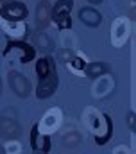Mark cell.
<instances>
[{"mask_svg":"<svg viewBox=\"0 0 136 154\" xmlns=\"http://www.w3.org/2000/svg\"><path fill=\"white\" fill-rule=\"evenodd\" d=\"M27 14H29L27 5L18 0H13L0 7V18L5 22H23L27 18Z\"/></svg>","mask_w":136,"mask_h":154,"instance_id":"6da1fadb","label":"cell"},{"mask_svg":"<svg viewBox=\"0 0 136 154\" xmlns=\"http://www.w3.org/2000/svg\"><path fill=\"white\" fill-rule=\"evenodd\" d=\"M57 86H59V77H57V72L54 70V72H50L47 77H43V79H39V81H38V88H36V99L43 100V99H48V97H52V95L56 93Z\"/></svg>","mask_w":136,"mask_h":154,"instance_id":"7a4b0ae2","label":"cell"},{"mask_svg":"<svg viewBox=\"0 0 136 154\" xmlns=\"http://www.w3.org/2000/svg\"><path fill=\"white\" fill-rule=\"evenodd\" d=\"M13 52H18V54H20V63H23V65L29 63V61H32L34 57H36L34 47H31L29 43H25V41H22V39H13V41H9L7 47H5V50H4V56L13 54Z\"/></svg>","mask_w":136,"mask_h":154,"instance_id":"3957f363","label":"cell"},{"mask_svg":"<svg viewBox=\"0 0 136 154\" xmlns=\"http://www.w3.org/2000/svg\"><path fill=\"white\" fill-rule=\"evenodd\" d=\"M9 86L22 99L29 97V93H31V82H29V79L25 75H22L20 72H9Z\"/></svg>","mask_w":136,"mask_h":154,"instance_id":"277c9868","label":"cell"},{"mask_svg":"<svg viewBox=\"0 0 136 154\" xmlns=\"http://www.w3.org/2000/svg\"><path fill=\"white\" fill-rule=\"evenodd\" d=\"M31 147L32 151H39L43 154L50 151V136L39 133V124H34L31 129Z\"/></svg>","mask_w":136,"mask_h":154,"instance_id":"5b68a950","label":"cell"},{"mask_svg":"<svg viewBox=\"0 0 136 154\" xmlns=\"http://www.w3.org/2000/svg\"><path fill=\"white\" fill-rule=\"evenodd\" d=\"M79 20L88 27H99L102 23V14L93 7H82L79 11Z\"/></svg>","mask_w":136,"mask_h":154,"instance_id":"8992f818","label":"cell"},{"mask_svg":"<svg viewBox=\"0 0 136 154\" xmlns=\"http://www.w3.org/2000/svg\"><path fill=\"white\" fill-rule=\"evenodd\" d=\"M73 9V0H57L52 5V13H50V20H57L63 16H70V11Z\"/></svg>","mask_w":136,"mask_h":154,"instance_id":"52a82bcc","label":"cell"},{"mask_svg":"<svg viewBox=\"0 0 136 154\" xmlns=\"http://www.w3.org/2000/svg\"><path fill=\"white\" fill-rule=\"evenodd\" d=\"M50 13H52V5L47 0H41L38 4V9H36V22L39 27H45L50 22Z\"/></svg>","mask_w":136,"mask_h":154,"instance_id":"ba28073f","label":"cell"},{"mask_svg":"<svg viewBox=\"0 0 136 154\" xmlns=\"http://www.w3.org/2000/svg\"><path fill=\"white\" fill-rule=\"evenodd\" d=\"M102 124H104V127H102L100 131L95 134V142L99 143V145H104L109 138H111V134H113V122H111V118H109V115H102Z\"/></svg>","mask_w":136,"mask_h":154,"instance_id":"9c48e42d","label":"cell"},{"mask_svg":"<svg viewBox=\"0 0 136 154\" xmlns=\"http://www.w3.org/2000/svg\"><path fill=\"white\" fill-rule=\"evenodd\" d=\"M109 72V66L102 61H93V63H88L84 66V74L90 77V79H97V77H102L104 74Z\"/></svg>","mask_w":136,"mask_h":154,"instance_id":"30bf717a","label":"cell"},{"mask_svg":"<svg viewBox=\"0 0 136 154\" xmlns=\"http://www.w3.org/2000/svg\"><path fill=\"white\" fill-rule=\"evenodd\" d=\"M54 70H56V65H54V61H52L50 57H41V59L36 61V74H38V79L47 77L50 72H54Z\"/></svg>","mask_w":136,"mask_h":154,"instance_id":"8fae6325","label":"cell"},{"mask_svg":"<svg viewBox=\"0 0 136 154\" xmlns=\"http://www.w3.org/2000/svg\"><path fill=\"white\" fill-rule=\"evenodd\" d=\"M36 41H38V45H39V48H41V50H45V52L52 50V43L47 39V36H45V34H39V36L36 38Z\"/></svg>","mask_w":136,"mask_h":154,"instance_id":"7c38bea8","label":"cell"},{"mask_svg":"<svg viewBox=\"0 0 136 154\" xmlns=\"http://www.w3.org/2000/svg\"><path fill=\"white\" fill-rule=\"evenodd\" d=\"M54 23L57 25V29L65 31V29H70V27H72V18H70V16H63V18L54 20Z\"/></svg>","mask_w":136,"mask_h":154,"instance_id":"4fadbf2b","label":"cell"},{"mask_svg":"<svg viewBox=\"0 0 136 154\" xmlns=\"http://www.w3.org/2000/svg\"><path fill=\"white\" fill-rule=\"evenodd\" d=\"M70 65H72V66H73L75 70H84V66H86V63H84V61H82L81 57H73Z\"/></svg>","mask_w":136,"mask_h":154,"instance_id":"5bb4252c","label":"cell"},{"mask_svg":"<svg viewBox=\"0 0 136 154\" xmlns=\"http://www.w3.org/2000/svg\"><path fill=\"white\" fill-rule=\"evenodd\" d=\"M127 122H129L131 129H134V113H133V111H131V113L127 115Z\"/></svg>","mask_w":136,"mask_h":154,"instance_id":"9a60e30c","label":"cell"},{"mask_svg":"<svg viewBox=\"0 0 136 154\" xmlns=\"http://www.w3.org/2000/svg\"><path fill=\"white\" fill-rule=\"evenodd\" d=\"M9 2H13V0H0V7L5 5V4H9Z\"/></svg>","mask_w":136,"mask_h":154,"instance_id":"2e32d148","label":"cell"},{"mask_svg":"<svg viewBox=\"0 0 136 154\" xmlns=\"http://www.w3.org/2000/svg\"><path fill=\"white\" fill-rule=\"evenodd\" d=\"M88 2H90V4H100L102 0H88Z\"/></svg>","mask_w":136,"mask_h":154,"instance_id":"e0dca14e","label":"cell"},{"mask_svg":"<svg viewBox=\"0 0 136 154\" xmlns=\"http://www.w3.org/2000/svg\"><path fill=\"white\" fill-rule=\"evenodd\" d=\"M34 154H43V152H39V151H34Z\"/></svg>","mask_w":136,"mask_h":154,"instance_id":"ac0fdd59","label":"cell"},{"mask_svg":"<svg viewBox=\"0 0 136 154\" xmlns=\"http://www.w3.org/2000/svg\"><path fill=\"white\" fill-rule=\"evenodd\" d=\"M0 154H4V149H2V147H0Z\"/></svg>","mask_w":136,"mask_h":154,"instance_id":"d6986e66","label":"cell"}]
</instances>
